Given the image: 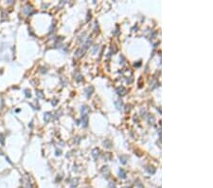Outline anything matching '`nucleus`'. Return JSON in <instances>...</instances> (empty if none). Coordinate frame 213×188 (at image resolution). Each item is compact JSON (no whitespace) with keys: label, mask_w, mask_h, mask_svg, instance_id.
Instances as JSON below:
<instances>
[{"label":"nucleus","mask_w":213,"mask_h":188,"mask_svg":"<svg viewBox=\"0 0 213 188\" xmlns=\"http://www.w3.org/2000/svg\"><path fill=\"white\" fill-rule=\"evenodd\" d=\"M87 122H88L87 115H86V114H83V126H86V125H87Z\"/></svg>","instance_id":"f257e3e1"},{"label":"nucleus","mask_w":213,"mask_h":188,"mask_svg":"<svg viewBox=\"0 0 213 188\" xmlns=\"http://www.w3.org/2000/svg\"><path fill=\"white\" fill-rule=\"evenodd\" d=\"M49 117H50V114H49V113H46V114L45 115V121H46V122H47V121H48V119H49Z\"/></svg>","instance_id":"f03ea898"}]
</instances>
